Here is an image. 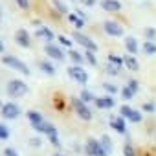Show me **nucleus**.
I'll return each mask as SVG.
<instances>
[{"instance_id":"1","label":"nucleus","mask_w":156,"mask_h":156,"mask_svg":"<svg viewBox=\"0 0 156 156\" xmlns=\"http://www.w3.org/2000/svg\"><path fill=\"white\" fill-rule=\"evenodd\" d=\"M2 62L8 66V68H11V70H17V72H20V73H24V75H30V68L26 66V62H22L19 57H15V55H4L2 57Z\"/></svg>"},{"instance_id":"2","label":"nucleus","mask_w":156,"mask_h":156,"mask_svg":"<svg viewBox=\"0 0 156 156\" xmlns=\"http://www.w3.org/2000/svg\"><path fill=\"white\" fill-rule=\"evenodd\" d=\"M85 152H87L88 156H110V154L103 149L101 141H98L96 138H88V140H87V143H85Z\"/></svg>"},{"instance_id":"3","label":"nucleus","mask_w":156,"mask_h":156,"mask_svg":"<svg viewBox=\"0 0 156 156\" xmlns=\"http://www.w3.org/2000/svg\"><path fill=\"white\" fill-rule=\"evenodd\" d=\"M72 107H73L75 114L79 116L81 119H85V121H90L92 119V110L88 108V105L85 101H81V98H73L72 99Z\"/></svg>"},{"instance_id":"4","label":"nucleus","mask_w":156,"mask_h":156,"mask_svg":"<svg viewBox=\"0 0 156 156\" xmlns=\"http://www.w3.org/2000/svg\"><path fill=\"white\" fill-rule=\"evenodd\" d=\"M26 92H28V85H26L24 81H20V79H11V81L8 83V94H9L11 98H22V96H26Z\"/></svg>"},{"instance_id":"5","label":"nucleus","mask_w":156,"mask_h":156,"mask_svg":"<svg viewBox=\"0 0 156 156\" xmlns=\"http://www.w3.org/2000/svg\"><path fill=\"white\" fill-rule=\"evenodd\" d=\"M68 75L79 85H87V81H88V73L81 66H68Z\"/></svg>"},{"instance_id":"6","label":"nucleus","mask_w":156,"mask_h":156,"mask_svg":"<svg viewBox=\"0 0 156 156\" xmlns=\"http://www.w3.org/2000/svg\"><path fill=\"white\" fill-rule=\"evenodd\" d=\"M72 37H73V41H75L77 44L85 46V50H90V51H96V50H98V44H96L90 37H87L85 33H81V31H73Z\"/></svg>"},{"instance_id":"7","label":"nucleus","mask_w":156,"mask_h":156,"mask_svg":"<svg viewBox=\"0 0 156 156\" xmlns=\"http://www.w3.org/2000/svg\"><path fill=\"white\" fill-rule=\"evenodd\" d=\"M103 28H105V33L110 35V37H121L123 35V26L116 20H105Z\"/></svg>"},{"instance_id":"8","label":"nucleus","mask_w":156,"mask_h":156,"mask_svg":"<svg viewBox=\"0 0 156 156\" xmlns=\"http://www.w3.org/2000/svg\"><path fill=\"white\" fill-rule=\"evenodd\" d=\"M20 116V107L15 103H4L2 105V118L4 119H17Z\"/></svg>"},{"instance_id":"9","label":"nucleus","mask_w":156,"mask_h":156,"mask_svg":"<svg viewBox=\"0 0 156 156\" xmlns=\"http://www.w3.org/2000/svg\"><path fill=\"white\" fill-rule=\"evenodd\" d=\"M44 51H46V55H48L50 59H53V61H62V59H64L62 48L57 46V44H53V42H48V44L44 46Z\"/></svg>"},{"instance_id":"10","label":"nucleus","mask_w":156,"mask_h":156,"mask_svg":"<svg viewBox=\"0 0 156 156\" xmlns=\"http://www.w3.org/2000/svg\"><path fill=\"white\" fill-rule=\"evenodd\" d=\"M119 114H121L125 119L132 121V123L141 121V114H140V110H136V108H132V107H129V105H123V107L119 108Z\"/></svg>"},{"instance_id":"11","label":"nucleus","mask_w":156,"mask_h":156,"mask_svg":"<svg viewBox=\"0 0 156 156\" xmlns=\"http://www.w3.org/2000/svg\"><path fill=\"white\" fill-rule=\"evenodd\" d=\"M15 42L20 46V48H30L31 41H30V33L26 30H17L15 31Z\"/></svg>"},{"instance_id":"12","label":"nucleus","mask_w":156,"mask_h":156,"mask_svg":"<svg viewBox=\"0 0 156 156\" xmlns=\"http://www.w3.org/2000/svg\"><path fill=\"white\" fill-rule=\"evenodd\" d=\"M125 125H127V123H125V118H123V116H116V118L112 116V118H110V127H112L116 132L125 134V132H127V127H125Z\"/></svg>"},{"instance_id":"13","label":"nucleus","mask_w":156,"mask_h":156,"mask_svg":"<svg viewBox=\"0 0 156 156\" xmlns=\"http://www.w3.org/2000/svg\"><path fill=\"white\" fill-rule=\"evenodd\" d=\"M99 108H103V110H108V108H112L114 105H116V101H114V98H110V96H103V98H96V101H94Z\"/></svg>"},{"instance_id":"14","label":"nucleus","mask_w":156,"mask_h":156,"mask_svg":"<svg viewBox=\"0 0 156 156\" xmlns=\"http://www.w3.org/2000/svg\"><path fill=\"white\" fill-rule=\"evenodd\" d=\"M35 130H37V132H41V134H46L48 138L57 134V129H55V125H51V123H48V121H44L42 125H39Z\"/></svg>"},{"instance_id":"15","label":"nucleus","mask_w":156,"mask_h":156,"mask_svg":"<svg viewBox=\"0 0 156 156\" xmlns=\"http://www.w3.org/2000/svg\"><path fill=\"white\" fill-rule=\"evenodd\" d=\"M101 8L105 11H119L121 9V2L119 0H101Z\"/></svg>"},{"instance_id":"16","label":"nucleus","mask_w":156,"mask_h":156,"mask_svg":"<svg viewBox=\"0 0 156 156\" xmlns=\"http://www.w3.org/2000/svg\"><path fill=\"white\" fill-rule=\"evenodd\" d=\"M37 37H39V39H44L46 42H51V41L55 39L53 31H51L50 28H46V26H41V28H37Z\"/></svg>"},{"instance_id":"17","label":"nucleus","mask_w":156,"mask_h":156,"mask_svg":"<svg viewBox=\"0 0 156 156\" xmlns=\"http://www.w3.org/2000/svg\"><path fill=\"white\" fill-rule=\"evenodd\" d=\"M28 119H30V123H31V127H33V129H37L39 125H42V123H44V119H42L41 112H37V110H30V112H28Z\"/></svg>"},{"instance_id":"18","label":"nucleus","mask_w":156,"mask_h":156,"mask_svg":"<svg viewBox=\"0 0 156 156\" xmlns=\"http://www.w3.org/2000/svg\"><path fill=\"white\" fill-rule=\"evenodd\" d=\"M125 48H127V51L130 53V55H136L138 53V41L134 39V37H127L125 39Z\"/></svg>"},{"instance_id":"19","label":"nucleus","mask_w":156,"mask_h":156,"mask_svg":"<svg viewBox=\"0 0 156 156\" xmlns=\"http://www.w3.org/2000/svg\"><path fill=\"white\" fill-rule=\"evenodd\" d=\"M123 62H125V66H127L129 70H132V72H136V70L140 68L138 61H136V59H134V55H130V53H127V55L123 57Z\"/></svg>"},{"instance_id":"20","label":"nucleus","mask_w":156,"mask_h":156,"mask_svg":"<svg viewBox=\"0 0 156 156\" xmlns=\"http://www.w3.org/2000/svg\"><path fill=\"white\" fill-rule=\"evenodd\" d=\"M68 20L77 28V31H79V30H83L85 28V20L79 17V15H73V13H68Z\"/></svg>"},{"instance_id":"21","label":"nucleus","mask_w":156,"mask_h":156,"mask_svg":"<svg viewBox=\"0 0 156 156\" xmlns=\"http://www.w3.org/2000/svg\"><path fill=\"white\" fill-rule=\"evenodd\" d=\"M39 68H41V72H44L46 75H55V66H53L51 62H48V61H41V62H39Z\"/></svg>"},{"instance_id":"22","label":"nucleus","mask_w":156,"mask_h":156,"mask_svg":"<svg viewBox=\"0 0 156 156\" xmlns=\"http://www.w3.org/2000/svg\"><path fill=\"white\" fill-rule=\"evenodd\" d=\"M68 55H70V59L75 62V66H79V64L85 62V55H81L79 51H75V50H68Z\"/></svg>"},{"instance_id":"23","label":"nucleus","mask_w":156,"mask_h":156,"mask_svg":"<svg viewBox=\"0 0 156 156\" xmlns=\"http://www.w3.org/2000/svg\"><path fill=\"white\" fill-rule=\"evenodd\" d=\"M108 62L110 64H114V66H125V62H123V57H119V55H114V53H108Z\"/></svg>"},{"instance_id":"24","label":"nucleus","mask_w":156,"mask_h":156,"mask_svg":"<svg viewBox=\"0 0 156 156\" xmlns=\"http://www.w3.org/2000/svg\"><path fill=\"white\" fill-rule=\"evenodd\" d=\"M99 141H101V145H103V149H105V151H107V152L110 154V152H112V149H114V145H112V140H110L108 136H103V138H101Z\"/></svg>"},{"instance_id":"25","label":"nucleus","mask_w":156,"mask_h":156,"mask_svg":"<svg viewBox=\"0 0 156 156\" xmlns=\"http://www.w3.org/2000/svg\"><path fill=\"white\" fill-rule=\"evenodd\" d=\"M143 51H145L147 55H154V53H156V44H154L152 41L143 42Z\"/></svg>"},{"instance_id":"26","label":"nucleus","mask_w":156,"mask_h":156,"mask_svg":"<svg viewBox=\"0 0 156 156\" xmlns=\"http://www.w3.org/2000/svg\"><path fill=\"white\" fill-rule=\"evenodd\" d=\"M81 101H85V103H90V101H96V96L90 92V90H81Z\"/></svg>"},{"instance_id":"27","label":"nucleus","mask_w":156,"mask_h":156,"mask_svg":"<svg viewBox=\"0 0 156 156\" xmlns=\"http://www.w3.org/2000/svg\"><path fill=\"white\" fill-rule=\"evenodd\" d=\"M53 8H55L59 13H62V15L68 13V6H66L64 2H61V0H53Z\"/></svg>"},{"instance_id":"28","label":"nucleus","mask_w":156,"mask_h":156,"mask_svg":"<svg viewBox=\"0 0 156 156\" xmlns=\"http://www.w3.org/2000/svg\"><path fill=\"white\" fill-rule=\"evenodd\" d=\"M123 156H136V151L129 141H125V145H123Z\"/></svg>"},{"instance_id":"29","label":"nucleus","mask_w":156,"mask_h":156,"mask_svg":"<svg viewBox=\"0 0 156 156\" xmlns=\"http://www.w3.org/2000/svg\"><path fill=\"white\" fill-rule=\"evenodd\" d=\"M85 59L92 64V66H98V61H96V55H94V51H90V50H87L85 51Z\"/></svg>"},{"instance_id":"30","label":"nucleus","mask_w":156,"mask_h":156,"mask_svg":"<svg viewBox=\"0 0 156 156\" xmlns=\"http://www.w3.org/2000/svg\"><path fill=\"white\" fill-rule=\"evenodd\" d=\"M134 94H136V92H134V90H130L129 87H123V90H121V98H123V99H132V98H134Z\"/></svg>"},{"instance_id":"31","label":"nucleus","mask_w":156,"mask_h":156,"mask_svg":"<svg viewBox=\"0 0 156 156\" xmlns=\"http://www.w3.org/2000/svg\"><path fill=\"white\" fill-rule=\"evenodd\" d=\"M0 138H2V140H8L9 138V129H8L6 123H0Z\"/></svg>"},{"instance_id":"32","label":"nucleus","mask_w":156,"mask_h":156,"mask_svg":"<svg viewBox=\"0 0 156 156\" xmlns=\"http://www.w3.org/2000/svg\"><path fill=\"white\" fill-rule=\"evenodd\" d=\"M57 41H59L62 46H66V48H70V50H72V41H70L68 37H64V35H57Z\"/></svg>"},{"instance_id":"33","label":"nucleus","mask_w":156,"mask_h":156,"mask_svg":"<svg viewBox=\"0 0 156 156\" xmlns=\"http://www.w3.org/2000/svg\"><path fill=\"white\" fill-rule=\"evenodd\" d=\"M145 37H147V41H154L156 39V30L154 28H145Z\"/></svg>"},{"instance_id":"34","label":"nucleus","mask_w":156,"mask_h":156,"mask_svg":"<svg viewBox=\"0 0 156 156\" xmlns=\"http://www.w3.org/2000/svg\"><path fill=\"white\" fill-rule=\"evenodd\" d=\"M105 70H107V73H108V75H118V73H119V68H118V66H114V64H110V62L107 64V68H105Z\"/></svg>"},{"instance_id":"35","label":"nucleus","mask_w":156,"mask_h":156,"mask_svg":"<svg viewBox=\"0 0 156 156\" xmlns=\"http://www.w3.org/2000/svg\"><path fill=\"white\" fill-rule=\"evenodd\" d=\"M103 88H105V92H108V94H112V96L118 92V87H116V85H112V83H105V85H103Z\"/></svg>"},{"instance_id":"36","label":"nucleus","mask_w":156,"mask_h":156,"mask_svg":"<svg viewBox=\"0 0 156 156\" xmlns=\"http://www.w3.org/2000/svg\"><path fill=\"white\" fill-rule=\"evenodd\" d=\"M127 87H129L130 90H134V92H138V88H140V83H138V79H129V83H127Z\"/></svg>"},{"instance_id":"37","label":"nucleus","mask_w":156,"mask_h":156,"mask_svg":"<svg viewBox=\"0 0 156 156\" xmlns=\"http://www.w3.org/2000/svg\"><path fill=\"white\" fill-rule=\"evenodd\" d=\"M48 140H50V143H51L53 147H61V141H59V136H57V134H55V136H50Z\"/></svg>"},{"instance_id":"38","label":"nucleus","mask_w":156,"mask_h":156,"mask_svg":"<svg viewBox=\"0 0 156 156\" xmlns=\"http://www.w3.org/2000/svg\"><path fill=\"white\" fill-rule=\"evenodd\" d=\"M17 4L20 9H28L30 8V0H17Z\"/></svg>"},{"instance_id":"39","label":"nucleus","mask_w":156,"mask_h":156,"mask_svg":"<svg viewBox=\"0 0 156 156\" xmlns=\"http://www.w3.org/2000/svg\"><path fill=\"white\" fill-rule=\"evenodd\" d=\"M141 108H143L145 112H154V110H156V107H154V103H145V105H143Z\"/></svg>"},{"instance_id":"40","label":"nucleus","mask_w":156,"mask_h":156,"mask_svg":"<svg viewBox=\"0 0 156 156\" xmlns=\"http://www.w3.org/2000/svg\"><path fill=\"white\" fill-rule=\"evenodd\" d=\"M4 156H20L15 149H4Z\"/></svg>"},{"instance_id":"41","label":"nucleus","mask_w":156,"mask_h":156,"mask_svg":"<svg viewBox=\"0 0 156 156\" xmlns=\"http://www.w3.org/2000/svg\"><path fill=\"white\" fill-rule=\"evenodd\" d=\"M30 143H31L33 147H41V140H39V138H31V141H30Z\"/></svg>"},{"instance_id":"42","label":"nucleus","mask_w":156,"mask_h":156,"mask_svg":"<svg viewBox=\"0 0 156 156\" xmlns=\"http://www.w3.org/2000/svg\"><path fill=\"white\" fill-rule=\"evenodd\" d=\"M96 4V0H87V6H94Z\"/></svg>"},{"instance_id":"43","label":"nucleus","mask_w":156,"mask_h":156,"mask_svg":"<svg viewBox=\"0 0 156 156\" xmlns=\"http://www.w3.org/2000/svg\"><path fill=\"white\" fill-rule=\"evenodd\" d=\"M53 156H66V154H62V152H55Z\"/></svg>"}]
</instances>
